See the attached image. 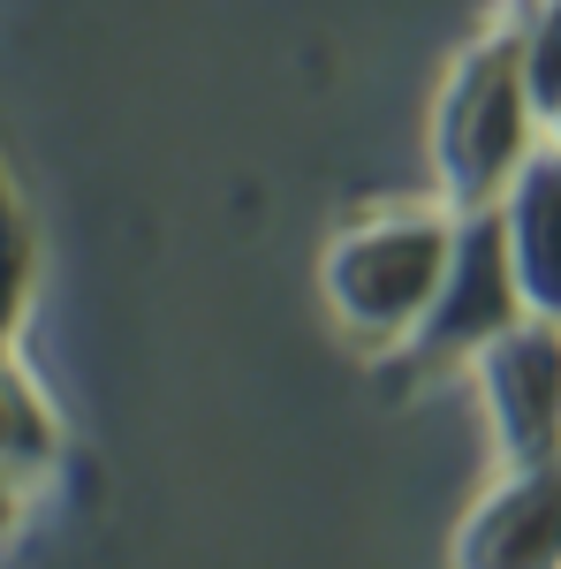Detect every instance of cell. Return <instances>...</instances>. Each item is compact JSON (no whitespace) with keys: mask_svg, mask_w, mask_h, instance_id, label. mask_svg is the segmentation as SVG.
<instances>
[{"mask_svg":"<svg viewBox=\"0 0 561 569\" xmlns=\"http://www.w3.org/2000/svg\"><path fill=\"white\" fill-rule=\"evenodd\" d=\"M455 228H463V213L440 190L349 220L319 259V297L334 311V327L372 350H394L440 297L448 259H455Z\"/></svg>","mask_w":561,"mask_h":569,"instance_id":"6da1fadb","label":"cell"},{"mask_svg":"<svg viewBox=\"0 0 561 569\" xmlns=\"http://www.w3.org/2000/svg\"><path fill=\"white\" fill-rule=\"evenodd\" d=\"M539 137H547V122L523 91L517 16H493L455 53L448 84L432 99V190L455 213H478L517 182V168L539 152Z\"/></svg>","mask_w":561,"mask_h":569,"instance_id":"7a4b0ae2","label":"cell"},{"mask_svg":"<svg viewBox=\"0 0 561 569\" xmlns=\"http://www.w3.org/2000/svg\"><path fill=\"white\" fill-rule=\"evenodd\" d=\"M509 319H523V305H517V281H509L501 220H493V206H478V213H463V228H455V259H448V281H440L432 311L394 342V350H380V380H388L394 395L432 388V380L463 372Z\"/></svg>","mask_w":561,"mask_h":569,"instance_id":"3957f363","label":"cell"},{"mask_svg":"<svg viewBox=\"0 0 561 569\" xmlns=\"http://www.w3.org/2000/svg\"><path fill=\"white\" fill-rule=\"evenodd\" d=\"M478 418L501 463H547L561 456V327L554 319H509L485 350L463 365Z\"/></svg>","mask_w":561,"mask_h":569,"instance_id":"277c9868","label":"cell"},{"mask_svg":"<svg viewBox=\"0 0 561 569\" xmlns=\"http://www.w3.org/2000/svg\"><path fill=\"white\" fill-rule=\"evenodd\" d=\"M448 569H561V456L501 463L448 539Z\"/></svg>","mask_w":561,"mask_h":569,"instance_id":"5b68a950","label":"cell"},{"mask_svg":"<svg viewBox=\"0 0 561 569\" xmlns=\"http://www.w3.org/2000/svg\"><path fill=\"white\" fill-rule=\"evenodd\" d=\"M493 220H501L517 305L531 319L561 327V144L554 137H539V152L517 168V182L493 198Z\"/></svg>","mask_w":561,"mask_h":569,"instance_id":"8992f818","label":"cell"},{"mask_svg":"<svg viewBox=\"0 0 561 569\" xmlns=\"http://www.w3.org/2000/svg\"><path fill=\"white\" fill-rule=\"evenodd\" d=\"M46 463H53V410H46L39 380L16 357H0V471L31 479Z\"/></svg>","mask_w":561,"mask_h":569,"instance_id":"52a82bcc","label":"cell"},{"mask_svg":"<svg viewBox=\"0 0 561 569\" xmlns=\"http://www.w3.org/2000/svg\"><path fill=\"white\" fill-rule=\"evenodd\" d=\"M517 61H523V91L539 107V122H561V0H523L517 8Z\"/></svg>","mask_w":561,"mask_h":569,"instance_id":"ba28073f","label":"cell"},{"mask_svg":"<svg viewBox=\"0 0 561 569\" xmlns=\"http://www.w3.org/2000/svg\"><path fill=\"white\" fill-rule=\"evenodd\" d=\"M16 517H23V479H8V471H0V539L16 531Z\"/></svg>","mask_w":561,"mask_h":569,"instance_id":"9c48e42d","label":"cell"},{"mask_svg":"<svg viewBox=\"0 0 561 569\" xmlns=\"http://www.w3.org/2000/svg\"><path fill=\"white\" fill-rule=\"evenodd\" d=\"M517 8H523V0H501V16H517Z\"/></svg>","mask_w":561,"mask_h":569,"instance_id":"30bf717a","label":"cell"},{"mask_svg":"<svg viewBox=\"0 0 561 569\" xmlns=\"http://www.w3.org/2000/svg\"><path fill=\"white\" fill-rule=\"evenodd\" d=\"M547 137H554V144H561V122H554V130H547Z\"/></svg>","mask_w":561,"mask_h":569,"instance_id":"8fae6325","label":"cell"}]
</instances>
